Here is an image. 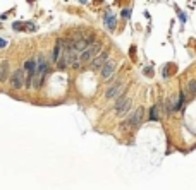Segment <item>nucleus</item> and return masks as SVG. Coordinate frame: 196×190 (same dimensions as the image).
<instances>
[{
    "label": "nucleus",
    "mask_w": 196,
    "mask_h": 190,
    "mask_svg": "<svg viewBox=\"0 0 196 190\" xmlns=\"http://www.w3.org/2000/svg\"><path fill=\"white\" fill-rule=\"evenodd\" d=\"M100 52H102V46H100V43L95 40L91 45H88V46L84 48L81 53H79V62H81V63H88V62L93 60V58H95Z\"/></svg>",
    "instance_id": "1"
},
{
    "label": "nucleus",
    "mask_w": 196,
    "mask_h": 190,
    "mask_svg": "<svg viewBox=\"0 0 196 190\" xmlns=\"http://www.w3.org/2000/svg\"><path fill=\"white\" fill-rule=\"evenodd\" d=\"M10 84H12V88L14 89H21L22 84H24V70L19 68V70H16L12 77H10Z\"/></svg>",
    "instance_id": "6"
},
{
    "label": "nucleus",
    "mask_w": 196,
    "mask_h": 190,
    "mask_svg": "<svg viewBox=\"0 0 196 190\" xmlns=\"http://www.w3.org/2000/svg\"><path fill=\"white\" fill-rule=\"evenodd\" d=\"M36 67H38L36 60H28L26 63H24V70H26V74H28V77H26V82H24V84H26V88H31V84H33Z\"/></svg>",
    "instance_id": "4"
},
{
    "label": "nucleus",
    "mask_w": 196,
    "mask_h": 190,
    "mask_svg": "<svg viewBox=\"0 0 196 190\" xmlns=\"http://www.w3.org/2000/svg\"><path fill=\"white\" fill-rule=\"evenodd\" d=\"M105 26H107L108 31H115V27H117V17H115L114 14L107 12V15H105Z\"/></svg>",
    "instance_id": "9"
},
{
    "label": "nucleus",
    "mask_w": 196,
    "mask_h": 190,
    "mask_svg": "<svg viewBox=\"0 0 196 190\" xmlns=\"http://www.w3.org/2000/svg\"><path fill=\"white\" fill-rule=\"evenodd\" d=\"M7 77H9V63L2 62L0 63V81H5Z\"/></svg>",
    "instance_id": "12"
},
{
    "label": "nucleus",
    "mask_w": 196,
    "mask_h": 190,
    "mask_svg": "<svg viewBox=\"0 0 196 190\" xmlns=\"http://www.w3.org/2000/svg\"><path fill=\"white\" fill-rule=\"evenodd\" d=\"M129 108H131V99H127V98H126V99L120 103L115 110H117V115H119V116H124L127 111H129Z\"/></svg>",
    "instance_id": "10"
},
{
    "label": "nucleus",
    "mask_w": 196,
    "mask_h": 190,
    "mask_svg": "<svg viewBox=\"0 0 196 190\" xmlns=\"http://www.w3.org/2000/svg\"><path fill=\"white\" fill-rule=\"evenodd\" d=\"M64 52H65V40H57V43H55V48H53V62H59L60 60V57L64 55Z\"/></svg>",
    "instance_id": "7"
},
{
    "label": "nucleus",
    "mask_w": 196,
    "mask_h": 190,
    "mask_svg": "<svg viewBox=\"0 0 196 190\" xmlns=\"http://www.w3.org/2000/svg\"><path fill=\"white\" fill-rule=\"evenodd\" d=\"M36 63H38V68H36L35 72V88H40L43 84V81H45V77H47V72H48V65H47V62H45V58L43 57H40L38 60H36Z\"/></svg>",
    "instance_id": "2"
},
{
    "label": "nucleus",
    "mask_w": 196,
    "mask_h": 190,
    "mask_svg": "<svg viewBox=\"0 0 196 190\" xmlns=\"http://www.w3.org/2000/svg\"><path fill=\"white\" fill-rule=\"evenodd\" d=\"M182 105H184V93H181V94H179V99H177V105L174 106V110H181Z\"/></svg>",
    "instance_id": "14"
},
{
    "label": "nucleus",
    "mask_w": 196,
    "mask_h": 190,
    "mask_svg": "<svg viewBox=\"0 0 196 190\" xmlns=\"http://www.w3.org/2000/svg\"><path fill=\"white\" fill-rule=\"evenodd\" d=\"M79 2H81V4H86V2H88V0H79Z\"/></svg>",
    "instance_id": "20"
},
{
    "label": "nucleus",
    "mask_w": 196,
    "mask_h": 190,
    "mask_svg": "<svg viewBox=\"0 0 196 190\" xmlns=\"http://www.w3.org/2000/svg\"><path fill=\"white\" fill-rule=\"evenodd\" d=\"M188 88H189V93L196 94V81H191V82L188 84Z\"/></svg>",
    "instance_id": "16"
},
{
    "label": "nucleus",
    "mask_w": 196,
    "mask_h": 190,
    "mask_svg": "<svg viewBox=\"0 0 196 190\" xmlns=\"http://www.w3.org/2000/svg\"><path fill=\"white\" fill-rule=\"evenodd\" d=\"M179 21H181V22H186V14L184 12H179Z\"/></svg>",
    "instance_id": "18"
},
{
    "label": "nucleus",
    "mask_w": 196,
    "mask_h": 190,
    "mask_svg": "<svg viewBox=\"0 0 196 190\" xmlns=\"http://www.w3.org/2000/svg\"><path fill=\"white\" fill-rule=\"evenodd\" d=\"M7 46V41L5 40H0V48H5Z\"/></svg>",
    "instance_id": "19"
},
{
    "label": "nucleus",
    "mask_w": 196,
    "mask_h": 190,
    "mask_svg": "<svg viewBox=\"0 0 196 190\" xmlns=\"http://www.w3.org/2000/svg\"><path fill=\"white\" fill-rule=\"evenodd\" d=\"M108 60V52H100V55H97L91 60V70H100L105 65V62Z\"/></svg>",
    "instance_id": "5"
},
{
    "label": "nucleus",
    "mask_w": 196,
    "mask_h": 190,
    "mask_svg": "<svg viewBox=\"0 0 196 190\" xmlns=\"http://www.w3.org/2000/svg\"><path fill=\"white\" fill-rule=\"evenodd\" d=\"M114 68H115V62L107 60L105 65L102 67V77H103V79H110V75L114 74Z\"/></svg>",
    "instance_id": "8"
},
{
    "label": "nucleus",
    "mask_w": 196,
    "mask_h": 190,
    "mask_svg": "<svg viewBox=\"0 0 196 190\" xmlns=\"http://www.w3.org/2000/svg\"><path fill=\"white\" fill-rule=\"evenodd\" d=\"M122 17H124V19H129V17H131V9H124V10H122Z\"/></svg>",
    "instance_id": "17"
},
{
    "label": "nucleus",
    "mask_w": 196,
    "mask_h": 190,
    "mask_svg": "<svg viewBox=\"0 0 196 190\" xmlns=\"http://www.w3.org/2000/svg\"><path fill=\"white\" fill-rule=\"evenodd\" d=\"M122 82H117V84H115V86H112V88L108 89V91H107V98H108V99H110V98H114V96H117L119 94V93H122Z\"/></svg>",
    "instance_id": "11"
},
{
    "label": "nucleus",
    "mask_w": 196,
    "mask_h": 190,
    "mask_svg": "<svg viewBox=\"0 0 196 190\" xmlns=\"http://www.w3.org/2000/svg\"><path fill=\"white\" fill-rule=\"evenodd\" d=\"M141 120H143V108L136 110L133 115H129V118H127L126 122H122V129H129V127H133V129H136L138 125L141 123Z\"/></svg>",
    "instance_id": "3"
},
{
    "label": "nucleus",
    "mask_w": 196,
    "mask_h": 190,
    "mask_svg": "<svg viewBox=\"0 0 196 190\" xmlns=\"http://www.w3.org/2000/svg\"><path fill=\"white\" fill-rule=\"evenodd\" d=\"M12 29H14V31H24V29H26V24H22V22H14V24H12Z\"/></svg>",
    "instance_id": "15"
},
{
    "label": "nucleus",
    "mask_w": 196,
    "mask_h": 190,
    "mask_svg": "<svg viewBox=\"0 0 196 190\" xmlns=\"http://www.w3.org/2000/svg\"><path fill=\"white\" fill-rule=\"evenodd\" d=\"M150 120H158V106H151V110H150Z\"/></svg>",
    "instance_id": "13"
},
{
    "label": "nucleus",
    "mask_w": 196,
    "mask_h": 190,
    "mask_svg": "<svg viewBox=\"0 0 196 190\" xmlns=\"http://www.w3.org/2000/svg\"><path fill=\"white\" fill-rule=\"evenodd\" d=\"M0 27H2V22H0Z\"/></svg>",
    "instance_id": "21"
}]
</instances>
